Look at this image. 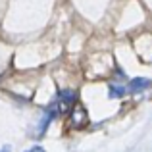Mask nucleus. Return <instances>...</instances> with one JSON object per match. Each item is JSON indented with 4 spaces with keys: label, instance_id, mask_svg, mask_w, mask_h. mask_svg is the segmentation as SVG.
<instances>
[{
    "label": "nucleus",
    "instance_id": "nucleus-1",
    "mask_svg": "<svg viewBox=\"0 0 152 152\" xmlns=\"http://www.w3.org/2000/svg\"><path fill=\"white\" fill-rule=\"evenodd\" d=\"M75 102H77V94H75L73 91H62V93L58 94V100L52 104V106H54V110L66 114V112H69L71 108L75 106Z\"/></svg>",
    "mask_w": 152,
    "mask_h": 152
},
{
    "label": "nucleus",
    "instance_id": "nucleus-2",
    "mask_svg": "<svg viewBox=\"0 0 152 152\" xmlns=\"http://www.w3.org/2000/svg\"><path fill=\"white\" fill-rule=\"evenodd\" d=\"M85 123H87V112H85V108L75 104V106L71 108V125H73V127H83Z\"/></svg>",
    "mask_w": 152,
    "mask_h": 152
},
{
    "label": "nucleus",
    "instance_id": "nucleus-3",
    "mask_svg": "<svg viewBox=\"0 0 152 152\" xmlns=\"http://www.w3.org/2000/svg\"><path fill=\"white\" fill-rule=\"evenodd\" d=\"M150 85H152L150 79L137 77V79H133V81L129 83V91H131V93H139V91H142V89H148Z\"/></svg>",
    "mask_w": 152,
    "mask_h": 152
},
{
    "label": "nucleus",
    "instance_id": "nucleus-4",
    "mask_svg": "<svg viewBox=\"0 0 152 152\" xmlns=\"http://www.w3.org/2000/svg\"><path fill=\"white\" fill-rule=\"evenodd\" d=\"M123 93H125V89H123V87H115V85H112V87H110V96H112V98H119V96H123Z\"/></svg>",
    "mask_w": 152,
    "mask_h": 152
},
{
    "label": "nucleus",
    "instance_id": "nucleus-5",
    "mask_svg": "<svg viewBox=\"0 0 152 152\" xmlns=\"http://www.w3.org/2000/svg\"><path fill=\"white\" fill-rule=\"evenodd\" d=\"M27 152H45V148L42 146H33V148H29Z\"/></svg>",
    "mask_w": 152,
    "mask_h": 152
},
{
    "label": "nucleus",
    "instance_id": "nucleus-6",
    "mask_svg": "<svg viewBox=\"0 0 152 152\" xmlns=\"http://www.w3.org/2000/svg\"><path fill=\"white\" fill-rule=\"evenodd\" d=\"M0 152H8V148H4V150H0Z\"/></svg>",
    "mask_w": 152,
    "mask_h": 152
}]
</instances>
